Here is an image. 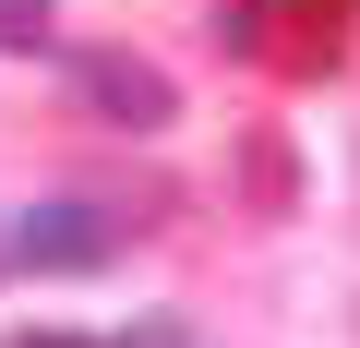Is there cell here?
I'll use <instances>...</instances> for the list:
<instances>
[{
  "label": "cell",
  "instance_id": "1",
  "mask_svg": "<svg viewBox=\"0 0 360 348\" xmlns=\"http://www.w3.org/2000/svg\"><path fill=\"white\" fill-rule=\"evenodd\" d=\"M348 25H360V0H217V37L276 72H324L348 49Z\"/></svg>",
  "mask_w": 360,
  "mask_h": 348
},
{
  "label": "cell",
  "instance_id": "5",
  "mask_svg": "<svg viewBox=\"0 0 360 348\" xmlns=\"http://www.w3.org/2000/svg\"><path fill=\"white\" fill-rule=\"evenodd\" d=\"M13 348H96V336H13Z\"/></svg>",
  "mask_w": 360,
  "mask_h": 348
},
{
  "label": "cell",
  "instance_id": "3",
  "mask_svg": "<svg viewBox=\"0 0 360 348\" xmlns=\"http://www.w3.org/2000/svg\"><path fill=\"white\" fill-rule=\"evenodd\" d=\"M108 240H120V217H96V205H25L13 228H0V252H13V264H37V276L108 264Z\"/></svg>",
  "mask_w": 360,
  "mask_h": 348
},
{
  "label": "cell",
  "instance_id": "2",
  "mask_svg": "<svg viewBox=\"0 0 360 348\" xmlns=\"http://www.w3.org/2000/svg\"><path fill=\"white\" fill-rule=\"evenodd\" d=\"M72 96L96 120H120V132H168L180 120V84L156 60H132V49H72Z\"/></svg>",
  "mask_w": 360,
  "mask_h": 348
},
{
  "label": "cell",
  "instance_id": "4",
  "mask_svg": "<svg viewBox=\"0 0 360 348\" xmlns=\"http://www.w3.org/2000/svg\"><path fill=\"white\" fill-rule=\"evenodd\" d=\"M0 49H49V0H0Z\"/></svg>",
  "mask_w": 360,
  "mask_h": 348
}]
</instances>
